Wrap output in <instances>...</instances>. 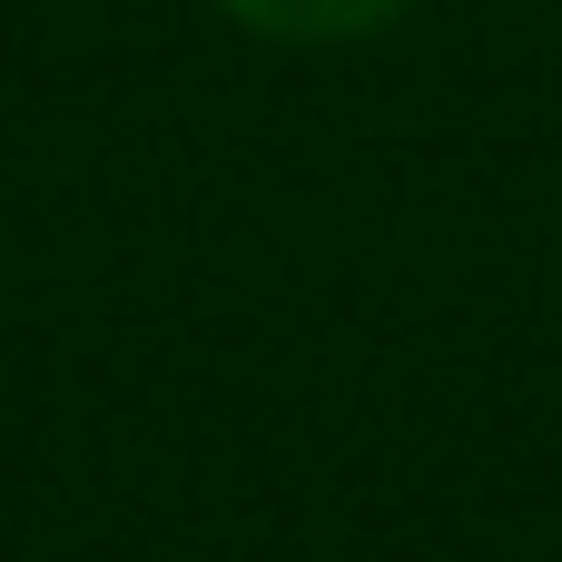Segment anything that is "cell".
Segmentation results:
<instances>
[{
	"label": "cell",
	"mask_w": 562,
	"mask_h": 562,
	"mask_svg": "<svg viewBox=\"0 0 562 562\" xmlns=\"http://www.w3.org/2000/svg\"><path fill=\"white\" fill-rule=\"evenodd\" d=\"M237 30H257V40H286V49H326V40H375V30H395L415 0H217Z\"/></svg>",
	"instance_id": "obj_1"
}]
</instances>
